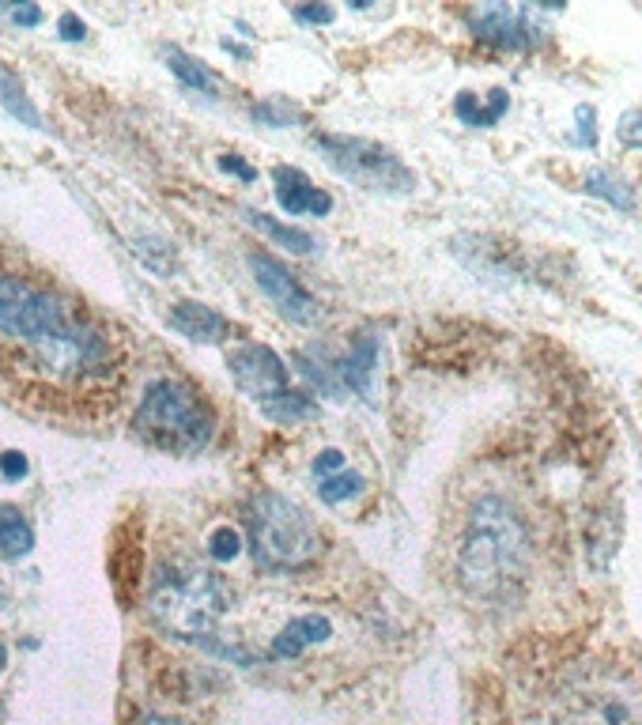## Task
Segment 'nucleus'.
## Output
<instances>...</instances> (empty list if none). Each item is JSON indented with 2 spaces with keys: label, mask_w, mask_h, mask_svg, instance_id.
<instances>
[{
  "label": "nucleus",
  "mask_w": 642,
  "mask_h": 725,
  "mask_svg": "<svg viewBox=\"0 0 642 725\" xmlns=\"http://www.w3.org/2000/svg\"><path fill=\"white\" fill-rule=\"evenodd\" d=\"M0 336L27 341L61 370H87L102 359V341L72 318L69 306L12 277H0Z\"/></svg>",
  "instance_id": "f257e3e1"
},
{
  "label": "nucleus",
  "mask_w": 642,
  "mask_h": 725,
  "mask_svg": "<svg viewBox=\"0 0 642 725\" xmlns=\"http://www.w3.org/2000/svg\"><path fill=\"white\" fill-rule=\"evenodd\" d=\"M529 563V529L503 499L487 495L472 503L465 521L461 548H457V570L465 586L480 598H495L510 582H518Z\"/></svg>",
  "instance_id": "f03ea898"
},
{
  "label": "nucleus",
  "mask_w": 642,
  "mask_h": 725,
  "mask_svg": "<svg viewBox=\"0 0 642 725\" xmlns=\"http://www.w3.org/2000/svg\"><path fill=\"white\" fill-rule=\"evenodd\" d=\"M148 609L159 627L178 639H208L231 609V590L220 575L197 567H159L148 590Z\"/></svg>",
  "instance_id": "7ed1b4c3"
},
{
  "label": "nucleus",
  "mask_w": 642,
  "mask_h": 725,
  "mask_svg": "<svg viewBox=\"0 0 642 725\" xmlns=\"http://www.w3.org/2000/svg\"><path fill=\"white\" fill-rule=\"evenodd\" d=\"M250 544L257 567L295 570L321 552V533L299 503L276 491H261L250 503Z\"/></svg>",
  "instance_id": "20e7f679"
},
{
  "label": "nucleus",
  "mask_w": 642,
  "mask_h": 725,
  "mask_svg": "<svg viewBox=\"0 0 642 725\" xmlns=\"http://www.w3.org/2000/svg\"><path fill=\"white\" fill-rule=\"evenodd\" d=\"M564 725H642V688L616 665H582L564 684Z\"/></svg>",
  "instance_id": "39448f33"
},
{
  "label": "nucleus",
  "mask_w": 642,
  "mask_h": 725,
  "mask_svg": "<svg viewBox=\"0 0 642 725\" xmlns=\"http://www.w3.org/2000/svg\"><path fill=\"white\" fill-rule=\"evenodd\" d=\"M136 431L166 450H200L212 439V413L189 385L159 378L136 408Z\"/></svg>",
  "instance_id": "423d86ee"
},
{
  "label": "nucleus",
  "mask_w": 642,
  "mask_h": 725,
  "mask_svg": "<svg viewBox=\"0 0 642 725\" xmlns=\"http://www.w3.org/2000/svg\"><path fill=\"white\" fill-rule=\"evenodd\" d=\"M231 374H235L238 390L261 405V413L276 423H303L318 416V401L307 393L292 390L287 382V362L269 348V344H243L231 352Z\"/></svg>",
  "instance_id": "0eeeda50"
},
{
  "label": "nucleus",
  "mask_w": 642,
  "mask_h": 725,
  "mask_svg": "<svg viewBox=\"0 0 642 725\" xmlns=\"http://www.w3.org/2000/svg\"><path fill=\"white\" fill-rule=\"evenodd\" d=\"M318 151L341 179L363 185L374 193H412L416 174L405 167V159L385 144H374L367 136L325 133L318 136Z\"/></svg>",
  "instance_id": "6e6552de"
},
{
  "label": "nucleus",
  "mask_w": 642,
  "mask_h": 725,
  "mask_svg": "<svg viewBox=\"0 0 642 725\" xmlns=\"http://www.w3.org/2000/svg\"><path fill=\"white\" fill-rule=\"evenodd\" d=\"M469 30L480 42L495 46V50H529V46H541L544 35H548V27L541 23V12L514 4L469 8Z\"/></svg>",
  "instance_id": "1a4fd4ad"
},
{
  "label": "nucleus",
  "mask_w": 642,
  "mask_h": 725,
  "mask_svg": "<svg viewBox=\"0 0 642 725\" xmlns=\"http://www.w3.org/2000/svg\"><path fill=\"white\" fill-rule=\"evenodd\" d=\"M246 261H250L254 280L261 284V292L276 303V310L284 314L287 321H295V325H314V321L321 318V306L314 303V295H310L307 287L284 269V265L272 261L269 254H257V249L246 257Z\"/></svg>",
  "instance_id": "9d476101"
},
{
  "label": "nucleus",
  "mask_w": 642,
  "mask_h": 725,
  "mask_svg": "<svg viewBox=\"0 0 642 725\" xmlns=\"http://www.w3.org/2000/svg\"><path fill=\"white\" fill-rule=\"evenodd\" d=\"M272 182H276V200L284 212L292 216H329L333 212V197L325 189H318L299 167H276L272 171Z\"/></svg>",
  "instance_id": "9b49d317"
},
{
  "label": "nucleus",
  "mask_w": 642,
  "mask_h": 725,
  "mask_svg": "<svg viewBox=\"0 0 642 725\" xmlns=\"http://www.w3.org/2000/svg\"><path fill=\"white\" fill-rule=\"evenodd\" d=\"M379 336L367 333L359 336L356 344H351V352L344 356L341 362H336V378H341L344 390L359 393L363 401H374V378H379Z\"/></svg>",
  "instance_id": "f8f14e48"
},
{
  "label": "nucleus",
  "mask_w": 642,
  "mask_h": 725,
  "mask_svg": "<svg viewBox=\"0 0 642 725\" xmlns=\"http://www.w3.org/2000/svg\"><path fill=\"white\" fill-rule=\"evenodd\" d=\"M171 325L178 329L182 336L200 341V344H220L223 336L231 333V321L223 318L220 310H212V306L205 303H189V299L171 310Z\"/></svg>",
  "instance_id": "ddd939ff"
},
{
  "label": "nucleus",
  "mask_w": 642,
  "mask_h": 725,
  "mask_svg": "<svg viewBox=\"0 0 642 725\" xmlns=\"http://www.w3.org/2000/svg\"><path fill=\"white\" fill-rule=\"evenodd\" d=\"M333 639V624L318 612L310 616H295L284 631L272 639V658H299L307 647H321V642Z\"/></svg>",
  "instance_id": "4468645a"
},
{
  "label": "nucleus",
  "mask_w": 642,
  "mask_h": 725,
  "mask_svg": "<svg viewBox=\"0 0 642 725\" xmlns=\"http://www.w3.org/2000/svg\"><path fill=\"white\" fill-rule=\"evenodd\" d=\"M510 110V91L507 87H492L487 91V99H477L472 91H461L454 99V114L465 121V125H495V121H503V114Z\"/></svg>",
  "instance_id": "2eb2a0df"
},
{
  "label": "nucleus",
  "mask_w": 642,
  "mask_h": 725,
  "mask_svg": "<svg viewBox=\"0 0 642 725\" xmlns=\"http://www.w3.org/2000/svg\"><path fill=\"white\" fill-rule=\"evenodd\" d=\"M243 220L250 223V228L261 231L264 238H272V242H280L284 249H292V254L307 257V254H314V249H318V238H314V235H307V231H299V228H287V223L272 220V216L254 212V208H243Z\"/></svg>",
  "instance_id": "dca6fc26"
},
{
  "label": "nucleus",
  "mask_w": 642,
  "mask_h": 725,
  "mask_svg": "<svg viewBox=\"0 0 642 725\" xmlns=\"http://www.w3.org/2000/svg\"><path fill=\"white\" fill-rule=\"evenodd\" d=\"M0 107H4L15 121H23V125L42 128V114H38V107L30 102L23 79L15 76L12 69H4V64H0Z\"/></svg>",
  "instance_id": "f3484780"
},
{
  "label": "nucleus",
  "mask_w": 642,
  "mask_h": 725,
  "mask_svg": "<svg viewBox=\"0 0 642 725\" xmlns=\"http://www.w3.org/2000/svg\"><path fill=\"white\" fill-rule=\"evenodd\" d=\"M35 548V529L15 506H0V555L4 560H20Z\"/></svg>",
  "instance_id": "a211bd4d"
},
{
  "label": "nucleus",
  "mask_w": 642,
  "mask_h": 725,
  "mask_svg": "<svg viewBox=\"0 0 642 725\" xmlns=\"http://www.w3.org/2000/svg\"><path fill=\"white\" fill-rule=\"evenodd\" d=\"M585 193L608 200V205L620 208V212H635V189H631V185L624 182V179H616V174H608V171H590V174H585Z\"/></svg>",
  "instance_id": "6ab92c4d"
},
{
  "label": "nucleus",
  "mask_w": 642,
  "mask_h": 725,
  "mask_svg": "<svg viewBox=\"0 0 642 725\" xmlns=\"http://www.w3.org/2000/svg\"><path fill=\"white\" fill-rule=\"evenodd\" d=\"M166 69H171L186 87H193V91L215 95V76H212V72H208L197 58H189L186 50H178V46H171V50H166Z\"/></svg>",
  "instance_id": "aec40b11"
},
{
  "label": "nucleus",
  "mask_w": 642,
  "mask_h": 725,
  "mask_svg": "<svg viewBox=\"0 0 642 725\" xmlns=\"http://www.w3.org/2000/svg\"><path fill=\"white\" fill-rule=\"evenodd\" d=\"M318 495H321V503L341 506V503H348V499L363 495V477H359V472H333V477H321Z\"/></svg>",
  "instance_id": "412c9836"
},
{
  "label": "nucleus",
  "mask_w": 642,
  "mask_h": 725,
  "mask_svg": "<svg viewBox=\"0 0 642 725\" xmlns=\"http://www.w3.org/2000/svg\"><path fill=\"white\" fill-rule=\"evenodd\" d=\"M299 370L310 378V382H314V390L325 393V397H333V401L344 397V385H341V378H336V362H329V367H318V362L310 359V352H307V356H299Z\"/></svg>",
  "instance_id": "4be33fe9"
},
{
  "label": "nucleus",
  "mask_w": 642,
  "mask_h": 725,
  "mask_svg": "<svg viewBox=\"0 0 642 725\" xmlns=\"http://www.w3.org/2000/svg\"><path fill=\"white\" fill-rule=\"evenodd\" d=\"M238 552H243V537H238L235 529L231 526L212 529V537H208V555H212L215 563H231Z\"/></svg>",
  "instance_id": "5701e85b"
},
{
  "label": "nucleus",
  "mask_w": 642,
  "mask_h": 725,
  "mask_svg": "<svg viewBox=\"0 0 642 725\" xmlns=\"http://www.w3.org/2000/svg\"><path fill=\"white\" fill-rule=\"evenodd\" d=\"M575 140L582 144V148H597V110H593L590 102H582V107L575 110Z\"/></svg>",
  "instance_id": "b1692460"
},
{
  "label": "nucleus",
  "mask_w": 642,
  "mask_h": 725,
  "mask_svg": "<svg viewBox=\"0 0 642 725\" xmlns=\"http://www.w3.org/2000/svg\"><path fill=\"white\" fill-rule=\"evenodd\" d=\"M616 136H620V144H628L631 151H642V114H624L620 125H616Z\"/></svg>",
  "instance_id": "393cba45"
},
{
  "label": "nucleus",
  "mask_w": 642,
  "mask_h": 725,
  "mask_svg": "<svg viewBox=\"0 0 642 725\" xmlns=\"http://www.w3.org/2000/svg\"><path fill=\"white\" fill-rule=\"evenodd\" d=\"M30 472V462L20 454V450H8V454H0V477L4 480H23Z\"/></svg>",
  "instance_id": "a878e982"
},
{
  "label": "nucleus",
  "mask_w": 642,
  "mask_h": 725,
  "mask_svg": "<svg viewBox=\"0 0 642 725\" xmlns=\"http://www.w3.org/2000/svg\"><path fill=\"white\" fill-rule=\"evenodd\" d=\"M58 27H61V38H64V42H84V35H87L84 20H79L76 12H64Z\"/></svg>",
  "instance_id": "bb28decb"
},
{
  "label": "nucleus",
  "mask_w": 642,
  "mask_h": 725,
  "mask_svg": "<svg viewBox=\"0 0 642 725\" xmlns=\"http://www.w3.org/2000/svg\"><path fill=\"white\" fill-rule=\"evenodd\" d=\"M220 171H223V174H235V179H243V182H254V179H257L254 167L246 163L243 156H220Z\"/></svg>",
  "instance_id": "cd10ccee"
},
{
  "label": "nucleus",
  "mask_w": 642,
  "mask_h": 725,
  "mask_svg": "<svg viewBox=\"0 0 642 725\" xmlns=\"http://www.w3.org/2000/svg\"><path fill=\"white\" fill-rule=\"evenodd\" d=\"M333 8L329 4H303V8H295V20L299 23H333Z\"/></svg>",
  "instance_id": "c85d7f7f"
},
{
  "label": "nucleus",
  "mask_w": 642,
  "mask_h": 725,
  "mask_svg": "<svg viewBox=\"0 0 642 725\" xmlns=\"http://www.w3.org/2000/svg\"><path fill=\"white\" fill-rule=\"evenodd\" d=\"M344 465V454L341 450H325V454L314 457V477H333L336 469Z\"/></svg>",
  "instance_id": "c756f323"
},
{
  "label": "nucleus",
  "mask_w": 642,
  "mask_h": 725,
  "mask_svg": "<svg viewBox=\"0 0 642 725\" xmlns=\"http://www.w3.org/2000/svg\"><path fill=\"white\" fill-rule=\"evenodd\" d=\"M12 20L20 23V27H38V23H42V8H35V4H15V8H12Z\"/></svg>",
  "instance_id": "7c9ffc66"
},
{
  "label": "nucleus",
  "mask_w": 642,
  "mask_h": 725,
  "mask_svg": "<svg viewBox=\"0 0 642 725\" xmlns=\"http://www.w3.org/2000/svg\"><path fill=\"white\" fill-rule=\"evenodd\" d=\"M144 725H189V722H178V718H148Z\"/></svg>",
  "instance_id": "2f4dec72"
},
{
  "label": "nucleus",
  "mask_w": 642,
  "mask_h": 725,
  "mask_svg": "<svg viewBox=\"0 0 642 725\" xmlns=\"http://www.w3.org/2000/svg\"><path fill=\"white\" fill-rule=\"evenodd\" d=\"M8 665V650H4V642H0V668Z\"/></svg>",
  "instance_id": "473e14b6"
}]
</instances>
